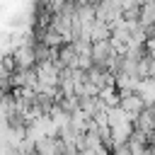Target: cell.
Wrapping results in <instances>:
<instances>
[{
	"mask_svg": "<svg viewBox=\"0 0 155 155\" xmlns=\"http://www.w3.org/2000/svg\"><path fill=\"white\" fill-rule=\"evenodd\" d=\"M126 114H128V119L136 124V119L148 109L145 107V102H143V97L138 94V92H121V104H119Z\"/></svg>",
	"mask_w": 155,
	"mask_h": 155,
	"instance_id": "cell-1",
	"label": "cell"
},
{
	"mask_svg": "<svg viewBox=\"0 0 155 155\" xmlns=\"http://www.w3.org/2000/svg\"><path fill=\"white\" fill-rule=\"evenodd\" d=\"M153 39H155V31H153Z\"/></svg>",
	"mask_w": 155,
	"mask_h": 155,
	"instance_id": "cell-2",
	"label": "cell"
}]
</instances>
